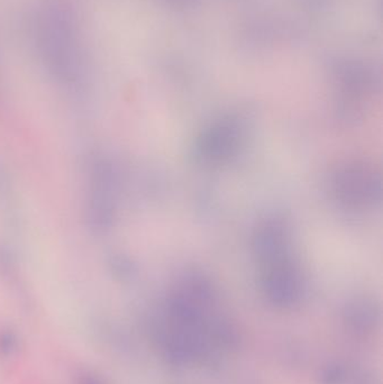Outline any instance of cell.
<instances>
[{"instance_id":"cell-1","label":"cell","mask_w":383,"mask_h":384,"mask_svg":"<svg viewBox=\"0 0 383 384\" xmlns=\"http://www.w3.org/2000/svg\"><path fill=\"white\" fill-rule=\"evenodd\" d=\"M33 37L43 61L55 74L78 78L84 64L76 16L61 0H46L33 19Z\"/></svg>"},{"instance_id":"cell-2","label":"cell","mask_w":383,"mask_h":384,"mask_svg":"<svg viewBox=\"0 0 383 384\" xmlns=\"http://www.w3.org/2000/svg\"><path fill=\"white\" fill-rule=\"evenodd\" d=\"M333 187L336 197L350 207H366L380 199V176L364 163L352 162L336 170Z\"/></svg>"},{"instance_id":"cell-3","label":"cell","mask_w":383,"mask_h":384,"mask_svg":"<svg viewBox=\"0 0 383 384\" xmlns=\"http://www.w3.org/2000/svg\"><path fill=\"white\" fill-rule=\"evenodd\" d=\"M259 282L266 298L278 305H293L304 292V276L290 254L261 263Z\"/></svg>"},{"instance_id":"cell-4","label":"cell","mask_w":383,"mask_h":384,"mask_svg":"<svg viewBox=\"0 0 383 384\" xmlns=\"http://www.w3.org/2000/svg\"><path fill=\"white\" fill-rule=\"evenodd\" d=\"M242 139L243 130L239 121L222 119L202 132L196 143L195 155L202 163H224L237 153Z\"/></svg>"},{"instance_id":"cell-5","label":"cell","mask_w":383,"mask_h":384,"mask_svg":"<svg viewBox=\"0 0 383 384\" xmlns=\"http://www.w3.org/2000/svg\"><path fill=\"white\" fill-rule=\"evenodd\" d=\"M253 250L259 263L290 254L289 233L284 221L268 219L261 223L253 235Z\"/></svg>"}]
</instances>
